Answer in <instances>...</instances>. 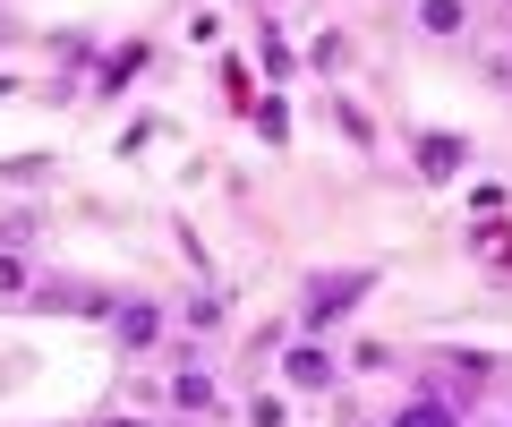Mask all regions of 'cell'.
Masks as SVG:
<instances>
[{"mask_svg":"<svg viewBox=\"0 0 512 427\" xmlns=\"http://www.w3.org/2000/svg\"><path fill=\"white\" fill-rule=\"evenodd\" d=\"M367 282H376V274H333V282H316V291H308V325H333V316H350V308L367 299Z\"/></svg>","mask_w":512,"mask_h":427,"instance_id":"obj_1","label":"cell"},{"mask_svg":"<svg viewBox=\"0 0 512 427\" xmlns=\"http://www.w3.org/2000/svg\"><path fill=\"white\" fill-rule=\"evenodd\" d=\"M111 325H120V351H146V342H154V334H163V316H154V308H146V299H128V308H120V316H111Z\"/></svg>","mask_w":512,"mask_h":427,"instance_id":"obj_2","label":"cell"},{"mask_svg":"<svg viewBox=\"0 0 512 427\" xmlns=\"http://www.w3.org/2000/svg\"><path fill=\"white\" fill-rule=\"evenodd\" d=\"M419 171H427V180H453V171H461V137H427V146H419Z\"/></svg>","mask_w":512,"mask_h":427,"instance_id":"obj_3","label":"cell"},{"mask_svg":"<svg viewBox=\"0 0 512 427\" xmlns=\"http://www.w3.org/2000/svg\"><path fill=\"white\" fill-rule=\"evenodd\" d=\"M325 376H333L325 351H291V385H325Z\"/></svg>","mask_w":512,"mask_h":427,"instance_id":"obj_4","label":"cell"},{"mask_svg":"<svg viewBox=\"0 0 512 427\" xmlns=\"http://www.w3.org/2000/svg\"><path fill=\"white\" fill-rule=\"evenodd\" d=\"M393 427H461V419H453V410H444V402H410V410H402V419H393Z\"/></svg>","mask_w":512,"mask_h":427,"instance_id":"obj_5","label":"cell"},{"mask_svg":"<svg viewBox=\"0 0 512 427\" xmlns=\"http://www.w3.org/2000/svg\"><path fill=\"white\" fill-rule=\"evenodd\" d=\"M419 26H427V35H453V26H461V0H427Z\"/></svg>","mask_w":512,"mask_h":427,"instance_id":"obj_6","label":"cell"},{"mask_svg":"<svg viewBox=\"0 0 512 427\" xmlns=\"http://www.w3.org/2000/svg\"><path fill=\"white\" fill-rule=\"evenodd\" d=\"M171 402H180V410H205V402H214V385H205V376H180V385H171Z\"/></svg>","mask_w":512,"mask_h":427,"instance_id":"obj_7","label":"cell"},{"mask_svg":"<svg viewBox=\"0 0 512 427\" xmlns=\"http://www.w3.org/2000/svg\"><path fill=\"white\" fill-rule=\"evenodd\" d=\"M18 291H26V265H18V257H0V299H18Z\"/></svg>","mask_w":512,"mask_h":427,"instance_id":"obj_8","label":"cell"},{"mask_svg":"<svg viewBox=\"0 0 512 427\" xmlns=\"http://www.w3.org/2000/svg\"><path fill=\"white\" fill-rule=\"evenodd\" d=\"M103 427H146V419H103Z\"/></svg>","mask_w":512,"mask_h":427,"instance_id":"obj_9","label":"cell"}]
</instances>
